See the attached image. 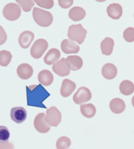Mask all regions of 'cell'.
Returning <instances> with one entry per match:
<instances>
[{
	"label": "cell",
	"mask_w": 134,
	"mask_h": 149,
	"mask_svg": "<svg viewBox=\"0 0 134 149\" xmlns=\"http://www.w3.org/2000/svg\"><path fill=\"white\" fill-rule=\"evenodd\" d=\"M52 70L57 75L64 77L69 75L70 70L66 65V58H62L53 65Z\"/></svg>",
	"instance_id": "cell-11"
},
{
	"label": "cell",
	"mask_w": 134,
	"mask_h": 149,
	"mask_svg": "<svg viewBox=\"0 0 134 149\" xmlns=\"http://www.w3.org/2000/svg\"><path fill=\"white\" fill-rule=\"evenodd\" d=\"M80 111L82 116L85 118H91L95 116L96 113V108L91 103L89 104H83L80 105Z\"/></svg>",
	"instance_id": "cell-23"
},
{
	"label": "cell",
	"mask_w": 134,
	"mask_h": 149,
	"mask_svg": "<svg viewBox=\"0 0 134 149\" xmlns=\"http://www.w3.org/2000/svg\"><path fill=\"white\" fill-rule=\"evenodd\" d=\"M106 12L108 16L113 19H119L122 15V7L119 3H111L107 7Z\"/></svg>",
	"instance_id": "cell-16"
},
{
	"label": "cell",
	"mask_w": 134,
	"mask_h": 149,
	"mask_svg": "<svg viewBox=\"0 0 134 149\" xmlns=\"http://www.w3.org/2000/svg\"><path fill=\"white\" fill-rule=\"evenodd\" d=\"M49 44L48 42L44 39H39L34 42V44L30 48V55L32 58L38 59L41 58L47 50Z\"/></svg>",
	"instance_id": "cell-6"
},
{
	"label": "cell",
	"mask_w": 134,
	"mask_h": 149,
	"mask_svg": "<svg viewBox=\"0 0 134 149\" xmlns=\"http://www.w3.org/2000/svg\"><path fill=\"white\" fill-rule=\"evenodd\" d=\"M86 16V11L81 7L75 6L72 8L68 13V17L74 22L81 21Z\"/></svg>",
	"instance_id": "cell-21"
},
{
	"label": "cell",
	"mask_w": 134,
	"mask_h": 149,
	"mask_svg": "<svg viewBox=\"0 0 134 149\" xmlns=\"http://www.w3.org/2000/svg\"><path fill=\"white\" fill-rule=\"evenodd\" d=\"M61 49L65 54H77L80 51V46L75 42L70 39H64L61 43Z\"/></svg>",
	"instance_id": "cell-10"
},
{
	"label": "cell",
	"mask_w": 134,
	"mask_h": 149,
	"mask_svg": "<svg viewBox=\"0 0 134 149\" xmlns=\"http://www.w3.org/2000/svg\"><path fill=\"white\" fill-rule=\"evenodd\" d=\"M114 47V39L110 37H106L103 41L101 42V51L104 55L109 56L113 52V49Z\"/></svg>",
	"instance_id": "cell-22"
},
{
	"label": "cell",
	"mask_w": 134,
	"mask_h": 149,
	"mask_svg": "<svg viewBox=\"0 0 134 149\" xmlns=\"http://www.w3.org/2000/svg\"><path fill=\"white\" fill-rule=\"evenodd\" d=\"M32 17L36 24L42 27L51 26L53 21V15L51 13L37 7L34 8L32 10Z\"/></svg>",
	"instance_id": "cell-2"
},
{
	"label": "cell",
	"mask_w": 134,
	"mask_h": 149,
	"mask_svg": "<svg viewBox=\"0 0 134 149\" xmlns=\"http://www.w3.org/2000/svg\"><path fill=\"white\" fill-rule=\"evenodd\" d=\"M17 74L21 79H29L33 74V69L29 64L22 63L17 68Z\"/></svg>",
	"instance_id": "cell-14"
},
{
	"label": "cell",
	"mask_w": 134,
	"mask_h": 149,
	"mask_svg": "<svg viewBox=\"0 0 134 149\" xmlns=\"http://www.w3.org/2000/svg\"><path fill=\"white\" fill-rule=\"evenodd\" d=\"M71 144V141L68 137L62 136L59 138L56 142L57 149H68Z\"/></svg>",
	"instance_id": "cell-26"
},
{
	"label": "cell",
	"mask_w": 134,
	"mask_h": 149,
	"mask_svg": "<svg viewBox=\"0 0 134 149\" xmlns=\"http://www.w3.org/2000/svg\"><path fill=\"white\" fill-rule=\"evenodd\" d=\"M7 40V34L6 33L5 30L0 26V45H3Z\"/></svg>",
	"instance_id": "cell-32"
},
{
	"label": "cell",
	"mask_w": 134,
	"mask_h": 149,
	"mask_svg": "<svg viewBox=\"0 0 134 149\" xmlns=\"http://www.w3.org/2000/svg\"><path fill=\"white\" fill-rule=\"evenodd\" d=\"M0 149H14V144L12 142L0 143Z\"/></svg>",
	"instance_id": "cell-33"
},
{
	"label": "cell",
	"mask_w": 134,
	"mask_h": 149,
	"mask_svg": "<svg viewBox=\"0 0 134 149\" xmlns=\"http://www.w3.org/2000/svg\"><path fill=\"white\" fill-rule=\"evenodd\" d=\"M12 54L10 52L6 50L0 51V65L6 67L11 63Z\"/></svg>",
	"instance_id": "cell-25"
},
{
	"label": "cell",
	"mask_w": 134,
	"mask_h": 149,
	"mask_svg": "<svg viewBox=\"0 0 134 149\" xmlns=\"http://www.w3.org/2000/svg\"><path fill=\"white\" fill-rule=\"evenodd\" d=\"M92 94L91 91L87 87H81L78 89L73 95V102L77 104H83L89 102L91 99Z\"/></svg>",
	"instance_id": "cell-7"
},
{
	"label": "cell",
	"mask_w": 134,
	"mask_h": 149,
	"mask_svg": "<svg viewBox=\"0 0 134 149\" xmlns=\"http://www.w3.org/2000/svg\"><path fill=\"white\" fill-rule=\"evenodd\" d=\"M16 2L18 3V5H20V6L22 8V10L26 13H28L31 10L32 7L34 6V4H35V2L33 1H30V0H29V1L17 0Z\"/></svg>",
	"instance_id": "cell-27"
},
{
	"label": "cell",
	"mask_w": 134,
	"mask_h": 149,
	"mask_svg": "<svg viewBox=\"0 0 134 149\" xmlns=\"http://www.w3.org/2000/svg\"><path fill=\"white\" fill-rule=\"evenodd\" d=\"M58 3L62 8H68L73 5V0H59Z\"/></svg>",
	"instance_id": "cell-31"
},
{
	"label": "cell",
	"mask_w": 134,
	"mask_h": 149,
	"mask_svg": "<svg viewBox=\"0 0 134 149\" xmlns=\"http://www.w3.org/2000/svg\"><path fill=\"white\" fill-rule=\"evenodd\" d=\"M102 74L103 77L108 80L114 79L118 74L117 68L112 63H106L102 69Z\"/></svg>",
	"instance_id": "cell-17"
},
{
	"label": "cell",
	"mask_w": 134,
	"mask_h": 149,
	"mask_svg": "<svg viewBox=\"0 0 134 149\" xmlns=\"http://www.w3.org/2000/svg\"><path fill=\"white\" fill-rule=\"evenodd\" d=\"M45 117V113H40L35 116V119H34V127L39 133H47L51 129V126L46 121Z\"/></svg>",
	"instance_id": "cell-8"
},
{
	"label": "cell",
	"mask_w": 134,
	"mask_h": 149,
	"mask_svg": "<svg viewBox=\"0 0 134 149\" xmlns=\"http://www.w3.org/2000/svg\"><path fill=\"white\" fill-rule=\"evenodd\" d=\"M120 91L124 95L132 94L134 91V84L128 80L123 81L120 85Z\"/></svg>",
	"instance_id": "cell-24"
},
{
	"label": "cell",
	"mask_w": 134,
	"mask_h": 149,
	"mask_svg": "<svg viewBox=\"0 0 134 149\" xmlns=\"http://www.w3.org/2000/svg\"><path fill=\"white\" fill-rule=\"evenodd\" d=\"M123 37L124 40L129 43L134 41V28L129 27L124 31Z\"/></svg>",
	"instance_id": "cell-29"
},
{
	"label": "cell",
	"mask_w": 134,
	"mask_h": 149,
	"mask_svg": "<svg viewBox=\"0 0 134 149\" xmlns=\"http://www.w3.org/2000/svg\"><path fill=\"white\" fill-rule=\"evenodd\" d=\"M109 107L113 113L116 114H120L125 110L126 104L124 101L121 98H116L110 102Z\"/></svg>",
	"instance_id": "cell-18"
},
{
	"label": "cell",
	"mask_w": 134,
	"mask_h": 149,
	"mask_svg": "<svg viewBox=\"0 0 134 149\" xmlns=\"http://www.w3.org/2000/svg\"><path fill=\"white\" fill-rule=\"evenodd\" d=\"M34 2L37 3L38 6L44 8L51 9L54 6V1L53 0H47V1H39V0H35Z\"/></svg>",
	"instance_id": "cell-30"
},
{
	"label": "cell",
	"mask_w": 134,
	"mask_h": 149,
	"mask_svg": "<svg viewBox=\"0 0 134 149\" xmlns=\"http://www.w3.org/2000/svg\"><path fill=\"white\" fill-rule=\"evenodd\" d=\"M11 118L15 123L21 124L27 118V112L22 107L12 108L11 110Z\"/></svg>",
	"instance_id": "cell-9"
},
{
	"label": "cell",
	"mask_w": 134,
	"mask_h": 149,
	"mask_svg": "<svg viewBox=\"0 0 134 149\" xmlns=\"http://www.w3.org/2000/svg\"><path fill=\"white\" fill-rule=\"evenodd\" d=\"M38 81L39 83L44 86H49L53 82V75L49 70H44L38 74Z\"/></svg>",
	"instance_id": "cell-20"
},
{
	"label": "cell",
	"mask_w": 134,
	"mask_h": 149,
	"mask_svg": "<svg viewBox=\"0 0 134 149\" xmlns=\"http://www.w3.org/2000/svg\"><path fill=\"white\" fill-rule=\"evenodd\" d=\"M60 56L61 54L60 50L56 48H52L50 49L47 54L45 55L44 61L47 65H53L57 62L60 58Z\"/></svg>",
	"instance_id": "cell-19"
},
{
	"label": "cell",
	"mask_w": 134,
	"mask_h": 149,
	"mask_svg": "<svg viewBox=\"0 0 134 149\" xmlns=\"http://www.w3.org/2000/svg\"><path fill=\"white\" fill-rule=\"evenodd\" d=\"M66 65L70 70L78 71L83 65V61L80 56L72 55V56H68L66 58Z\"/></svg>",
	"instance_id": "cell-12"
},
{
	"label": "cell",
	"mask_w": 134,
	"mask_h": 149,
	"mask_svg": "<svg viewBox=\"0 0 134 149\" xmlns=\"http://www.w3.org/2000/svg\"><path fill=\"white\" fill-rule=\"evenodd\" d=\"M87 31L82 27V24L72 25L68 28V37L70 40L82 44L85 41Z\"/></svg>",
	"instance_id": "cell-3"
},
{
	"label": "cell",
	"mask_w": 134,
	"mask_h": 149,
	"mask_svg": "<svg viewBox=\"0 0 134 149\" xmlns=\"http://www.w3.org/2000/svg\"><path fill=\"white\" fill-rule=\"evenodd\" d=\"M10 137L8 129L5 126H0V143L8 142Z\"/></svg>",
	"instance_id": "cell-28"
},
{
	"label": "cell",
	"mask_w": 134,
	"mask_h": 149,
	"mask_svg": "<svg viewBox=\"0 0 134 149\" xmlns=\"http://www.w3.org/2000/svg\"><path fill=\"white\" fill-rule=\"evenodd\" d=\"M46 121L51 127H56L62 121V114L55 107H51L46 112Z\"/></svg>",
	"instance_id": "cell-5"
},
{
	"label": "cell",
	"mask_w": 134,
	"mask_h": 149,
	"mask_svg": "<svg viewBox=\"0 0 134 149\" xmlns=\"http://www.w3.org/2000/svg\"><path fill=\"white\" fill-rule=\"evenodd\" d=\"M131 103H132V105H133V107H134V95L133 97L132 98V100H131Z\"/></svg>",
	"instance_id": "cell-34"
},
{
	"label": "cell",
	"mask_w": 134,
	"mask_h": 149,
	"mask_svg": "<svg viewBox=\"0 0 134 149\" xmlns=\"http://www.w3.org/2000/svg\"><path fill=\"white\" fill-rule=\"evenodd\" d=\"M4 17L8 21H16L21 15V7L15 3H9L3 9Z\"/></svg>",
	"instance_id": "cell-4"
},
{
	"label": "cell",
	"mask_w": 134,
	"mask_h": 149,
	"mask_svg": "<svg viewBox=\"0 0 134 149\" xmlns=\"http://www.w3.org/2000/svg\"><path fill=\"white\" fill-rule=\"evenodd\" d=\"M35 35H34L33 32L28 31H24L20 34V37H19V44L22 48L26 49L30 46L31 43L33 41Z\"/></svg>",
	"instance_id": "cell-15"
},
{
	"label": "cell",
	"mask_w": 134,
	"mask_h": 149,
	"mask_svg": "<svg viewBox=\"0 0 134 149\" xmlns=\"http://www.w3.org/2000/svg\"><path fill=\"white\" fill-rule=\"evenodd\" d=\"M27 104L29 106L45 108L43 102L49 97V93L41 85L26 86Z\"/></svg>",
	"instance_id": "cell-1"
},
{
	"label": "cell",
	"mask_w": 134,
	"mask_h": 149,
	"mask_svg": "<svg viewBox=\"0 0 134 149\" xmlns=\"http://www.w3.org/2000/svg\"><path fill=\"white\" fill-rule=\"evenodd\" d=\"M76 88V85L73 81L69 79H64L62 81V86L60 89V94L64 98L70 96Z\"/></svg>",
	"instance_id": "cell-13"
}]
</instances>
